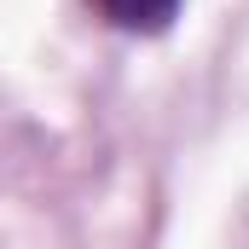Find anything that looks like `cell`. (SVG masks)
<instances>
[{
  "label": "cell",
  "instance_id": "6da1fadb",
  "mask_svg": "<svg viewBox=\"0 0 249 249\" xmlns=\"http://www.w3.org/2000/svg\"><path fill=\"white\" fill-rule=\"evenodd\" d=\"M110 29H127V35H162L174 18H180V0H87Z\"/></svg>",
  "mask_w": 249,
  "mask_h": 249
}]
</instances>
